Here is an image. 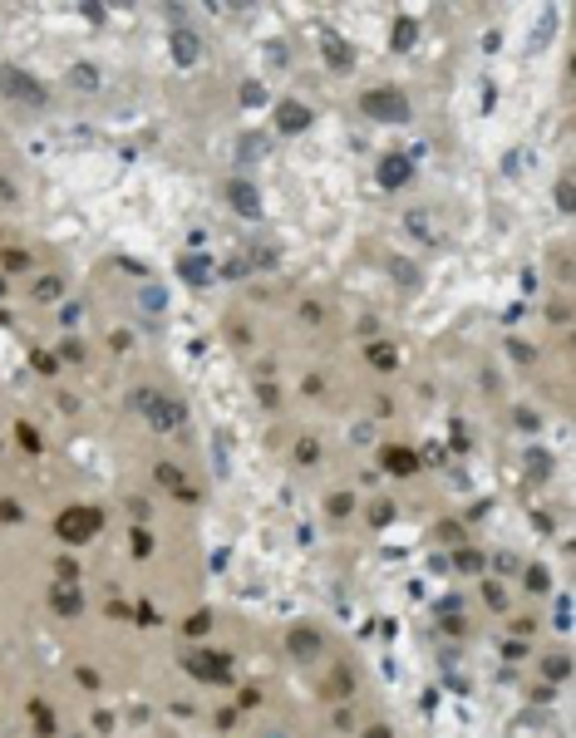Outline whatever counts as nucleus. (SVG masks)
<instances>
[{
    "mask_svg": "<svg viewBox=\"0 0 576 738\" xmlns=\"http://www.w3.org/2000/svg\"><path fill=\"white\" fill-rule=\"evenodd\" d=\"M364 113H370V119L404 124V119H409V99H404V94H394V89H375V94H364Z\"/></svg>",
    "mask_w": 576,
    "mask_h": 738,
    "instance_id": "f257e3e1",
    "label": "nucleus"
},
{
    "mask_svg": "<svg viewBox=\"0 0 576 738\" xmlns=\"http://www.w3.org/2000/svg\"><path fill=\"white\" fill-rule=\"evenodd\" d=\"M138 404H143V414H148L153 423H158V428H178V423L187 419V414H183V404H173V399H158V394H143Z\"/></svg>",
    "mask_w": 576,
    "mask_h": 738,
    "instance_id": "f03ea898",
    "label": "nucleus"
},
{
    "mask_svg": "<svg viewBox=\"0 0 576 738\" xmlns=\"http://www.w3.org/2000/svg\"><path fill=\"white\" fill-rule=\"evenodd\" d=\"M94 527H99V512H89V507H74V512L60 517V532H65L69 542H84Z\"/></svg>",
    "mask_w": 576,
    "mask_h": 738,
    "instance_id": "7ed1b4c3",
    "label": "nucleus"
},
{
    "mask_svg": "<svg viewBox=\"0 0 576 738\" xmlns=\"http://www.w3.org/2000/svg\"><path fill=\"white\" fill-rule=\"evenodd\" d=\"M409 178H414V162H409L404 153H389V158L380 162V183H384V187H404Z\"/></svg>",
    "mask_w": 576,
    "mask_h": 738,
    "instance_id": "20e7f679",
    "label": "nucleus"
},
{
    "mask_svg": "<svg viewBox=\"0 0 576 738\" xmlns=\"http://www.w3.org/2000/svg\"><path fill=\"white\" fill-rule=\"evenodd\" d=\"M227 197H232V207H237V212H246V217H256V212H261V202H256L251 183H232V187H227Z\"/></svg>",
    "mask_w": 576,
    "mask_h": 738,
    "instance_id": "39448f33",
    "label": "nucleus"
},
{
    "mask_svg": "<svg viewBox=\"0 0 576 738\" xmlns=\"http://www.w3.org/2000/svg\"><path fill=\"white\" fill-rule=\"evenodd\" d=\"M187 664H192L202 679H227V664H222V655H192Z\"/></svg>",
    "mask_w": 576,
    "mask_h": 738,
    "instance_id": "423d86ee",
    "label": "nucleus"
},
{
    "mask_svg": "<svg viewBox=\"0 0 576 738\" xmlns=\"http://www.w3.org/2000/svg\"><path fill=\"white\" fill-rule=\"evenodd\" d=\"M276 124H281V133H300V128H305V108H300V103H281Z\"/></svg>",
    "mask_w": 576,
    "mask_h": 738,
    "instance_id": "0eeeda50",
    "label": "nucleus"
},
{
    "mask_svg": "<svg viewBox=\"0 0 576 738\" xmlns=\"http://www.w3.org/2000/svg\"><path fill=\"white\" fill-rule=\"evenodd\" d=\"M0 89H10V94H25V99H40V89L30 79H20L15 69H0Z\"/></svg>",
    "mask_w": 576,
    "mask_h": 738,
    "instance_id": "6e6552de",
    "label": "nucleus"
},
{
    "mask_svg": "<svg viewBox=\"0 0 576 738\" xmlns=\"http://www.w3.org/2000/svg\"><path fill=\"white\" fill-rule=\"evenodd\" d=\"M325 54H330V65H350V54H345V49H340V44H335V40H330V44H325Z\"/></svg>",
    "mask_w": 576,
    "mask_h": 738,
    "instance_id": "1a4fd4ad",
    "label": "nucleus"
},
{
    "mask_svg": "<svg viewBox=\"0 0 576 738\" xmlns=\"http://www.w3.org/2000/svg\"><path fill=\"white\" fill-rule=\"evenodd\" d=\"M389 468H394V473H409L414 463H409V453H389Z\"/></svg>",
    "mask_w": 576,
    "mask_h": 738,
    "instance_id": "9d476101",
    "label": "nucleus"
},
{
    "mask_svg": "<svg viewBox=\"0 0 576 738\" xmlns=\"http://www.w3.org/2000/svg\"><path fill=\"white\" fill-rule=\"evenodd\" d=\"M35 291H40L44 301H55V296H60V280H40V286H35Z\"/></svg>",
    "mask_w": 576,
    "mask_h": 738,
    "instance_id": "9b49d317",
    "label": "nucleus"
},
{
    "mask_svg": "<svg viewBox=\"0 0 576 738\" xmlns=\"http://www.w3.org/2000/svg\"><path fill=\"white\" fill-rule=\"evenodd\" d=\"M178 54H183V60H192V54H197V44H192L187 35H178Z\"/></svg>",
    "mask_w": 576,
    "mask_h": 738,
    "instance_id": "f8f14e48",
    "label": "nucleus"
}]
</instances>
